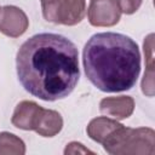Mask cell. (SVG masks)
Instances as JSON below:
<instances>
[{
	"mask_svg": "<svg viewBox=\"0 0 155 155\" xmlns=\"http://www.w3.org/2000/svg\"><path fill=\"white\" fill-rule=\"evenodd\" d=\"M16 68L24 90L47 102L68 97L80 78L76 46L54 33H40L24 41L16 56Z\"/></svg>",
	"mask_w": 155,
	"mask_h": 155,
	"instance_id": "cell-1",
	"label": "cell"
},
{
	"mask_svg": "<svg viewBox=\"0 0 155 155\" xmlns=\"http://www.w3.org/2000/svg\"><path fill=\"white\" fill-rule=\"evenodd\" d=\"M87 79L103 92H121L132 88L140 73L138 45L120 33L92 35L82 51Z\"/></svg>",
	"mask_w": 155,
	"mask_h": 155,
	"instance_id": "cell-2",
	"label": "cell"
},
{
	"mask_svg": "<svg viewBox=\"0 0 155 155\" xmlns=\"http://www.w3.org/2000/svg\"><path fill=\"white\" fill-rule=\"evenodd\" d=\"M103 148L111 155H153L155 132L149 127L130 128L122 125L104 140Z\"/></svg>",
	"mask_w": 155,
	"mask_h": 155,
	"instance_id": "cell-3",
	"label": "cell"
},
{
	"mask_svg": "<svg viewBox=\"0 0 155 155\" xmlns=\"http://www.w3.org/2000/svg\"><path fill=\"white\" fill-rule=\"evenodd\" d=\"M87 17L93 27H111L120 21L121 11L116 0H92Z\"/></svg>",
	"mask_w": 155,
	"mask_h": 155,
	"instance_id": "cell-4",
	"label": "cell"
},
{
	"mask_svg": "<svg viewBox=\"0 0 155 155\" xmlns=\"http://www.w3.org/2000/svg\"><path fill=\"white\" fill-rule=\"evenodd\" d=\"M29 19L17 6H4L0 8V31L10 38H18L27 31Z\"/></svg>",
	"mask_w": 155,
	"mask_h": 155,
	"instance_id": "cell-5",
	"label": "cell"
},
{
	"mask_svg": "<svg viewBox=\"0 0 155 155\" xmlns=\"http://www.w3.org/2000/svg\"><path fill=\"white\" fill-rule=\"evenodd\" d=\"M44 108L31 101H22L17 104L11 122L15 127L24 131H34Z\"/></svg>",
	"mask_w": 155,
	"mask_h": 155,
	"instance_id": "cell-6",
	"label": "cell"
},
{
	"mask_svg": "<svg viewBox=\"0 0 155 155\" xmlns=\"http://www.w3.org/2000/svg\"><path fill=\"white\" fill-rule=\"evenodd\" d=\"M99 109L103 114L115 117V120L127 119L134 110V101L130 96L107 97L99 103Z\"/></svg>",
	"mask_w": 155,
	"mask_h": 155,
	"instance_id": "cell-7",
	"label": "cell"
},
{
	"mask_svg": "<svg viewBox=\"0 0 155 155\" xmlns=\"http://www.w3.org/2000/svg\"><path fill=\"white\" fill-rule=\"evenodd\" d=\"M85 0H64L56 19V24L75 25L80 23L85 16Z\"/></svg>",
	"mask_w": 155,
	"mask_h": 155,
	"instance_id": "cell-8",
	"label": "cell"
},
{
	"mask_svg": "<svg viewBox=\"0 0 155 155\" xmlns=\"http://www.w3.org/2000/svg\"><path fill=\"white\" fill-rule=\"evenodd\" d=\"M121 126L122 125L114 119L99 116V117H96V119L90 121L86 131H87V134L91 139H93L97 143L103 144L104 140Z\"/></svg>",
	"mask_w": 155,
	"mask_h": 155,
	"instance_id": "cell-9",
	"label": "cell"
},
{
	"mask_svg": "<svg viewBox=\"0 0 155 155\" xmlns=\"http://www.w3.org/2000/svg\"><path fill=\"white\" fill-rule=\"evenodd\" d=\"M62 127L63 119L58 111L51 109H42L34 131L42 137H53L61 132Z\"/></svg>",
	"mask_w": 155,
	"mask_h": 155,
	"instance_id": "cell-10",
	"label": "cell"
},
{
	"mask_svg": "<svg viewBox=\"0 0 155 155\" xmlns=\"http://www.w3.org/2000/svg\"><path fill=\"white\" fill-rule=\"evenodd\" d=\"M153 39L154 34H149L144 41V54L147 61V71L142 81V91L145 96H154V63H153Z\"/></svg>",
	"mask_w": 155,
	"mask_h": 155,
	"instance_id": "cell-11",
	"label": "cell"
},
{
	"mask_svg": "<svg viewBox=\"0 0 155 155\" xmlns=\"http://www.w3.org/2000/svg\"><path fill=\"white\" fill-rule=\"evenodd\" d=\"M25 154L24 142L10 132L0 133V155H23Z\"/></svg>",
	"mask_w": 155,
	"mask_h": 155,
	"instance_id": "cell-12",
	"label": "cell"
},
{
	"mask_svg": "<svg viewBox=\"0 0 155 155\" xmlns=\"http://www.w3.org/2000/svg\"><path fill=\"white\" fill-rule=\"evenodd\" d=\"M64 0H41L42 15L47 22L56 23L58 11Z\"/></svg>",
	"mask_w": 155,
	"mask_h": 155,
	"instance_id": "cell-13",
	"label": "cell"
},
{
	"mask_svg": "<svg viewBox=\"0 0 155 155\" xmlns=\"http://www.w3.org/2000/svg\"><path fill=\"white\" fill-rule=\"evenodd\" d=\"M116 1L121 12L126 15H132L140 7L143 0H116Z\"/></svg>",
	"mask_w": 155,
	"mask_h": 155,
	"instance_id": "cell-14",
	"label": "cell"
},
{
	"mask_svg": "<svg viewBox=\"0 0 155 155\" xmlns=\"http://www.w3.org/2000/svg\"><path fill=\"white\" fill-rule=\"evenodd\" d=\"M87 153L93 154V151L88 150L81 143H78V142H71V143L67 144V148L64 149L65 155H68V154H87Z\"/></svg>",
	"mask_w": 155,
	"mask_h": 155,
	"instance_id": "cell-15",
	"label": "cell"
}]
</instances>
